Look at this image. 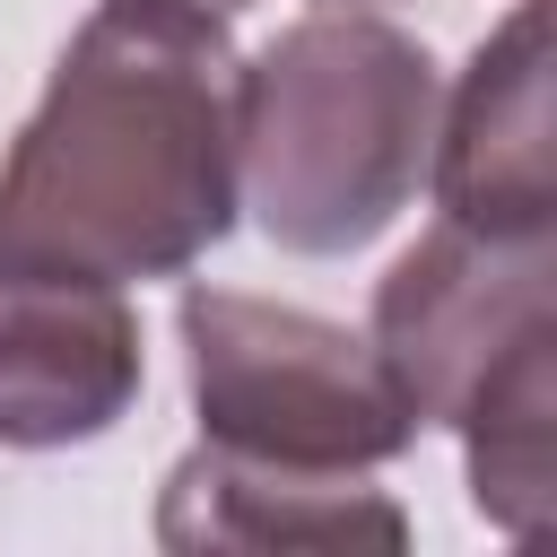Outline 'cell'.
I'll return each mask as SVG.
<instances>
[{"instance_id":"obj_6","label":"cell","mask_w":557,"mask_h":557,"mask_svg":"<svg viewBox=\"0 0 557 557\" xmlns=\"http://www.w3.org/2000/svg\"><path fill=\"white\" fill-rule=\"evenodd\" d=\"M157 548L174 557H400L409 513L357 470H296L226 444H191L157 496Z\"/></svg>"},{"instance_id":"obj_3","label":"cell","mask_w":557,"mask_h":557,"mask_svg":"<svg viewBox=\"0 0 557 557\" xmlns=\"http://www.w3.org/2000/svg\"><path fill=\"white\" fill-rule=\"evenodd\" d=\"M183 366H191V418L200 444L296 461V470H374L418 444V418L374 357L331 313L235 296V287H191L174 305Z\"/></svg>"},{"instance_id":"obj_8","label":"cell","mask_w":557,"mask_h":557,"mask_svg":"<svg viewBox=\"0 0 557 557\" xmlns=\"http://www.w3.org/2000/svg\"><path fill=\"white\" fill-rule=\"evenodd\" d=\"M191 9H209V17H235V9H252V0H191Z\"/></svg>"},{"instance_id":"obj_5","label":"cell","mask_w":557,"mask_h":557,"mask_svg":"<svg viewBox=\"0 0 557 557\" xmlns=\"http://www.w3.org/2000/svg\"><path fill=\"white\" fill-rule=\"evenodd\" d=\"M139 313L96 278L0 270V444L61 453L96 444L139 400Z\"/></svg>"},{"instance_id":"obj_4","label":"cell","mask_w":557,"mask_h":557,"mask_svg":"<svg viewBox=\"0 0 557 557\" xmlns=\"http://www.w3.org/2000/svg\"><path fill=\"white\" fill-rule=\"evenodd\" d=\"M557 348V235L435 226L374 287V357L392 366L418 426H461V409L522 357Z\"/></svg>"},{"instance_id":"obj_2","label":"cell","mask_w":557,"mask_h":557,"mask_svg":"<svg viewBox=\"0 0 557 557\" xmlns=\"http://www.w3.org/2000/svg\"><path fill=\"white\" fill-rule=\"evenodd\" d=\"M435 61L392 17L313 9L235 61V200L278 252H366L435 148Z\"/></svg>"},{"instance_id":"obj_7","label":"cell","mask_w":557,"mask_h":557,"mask_svg":"<svg viewBox=\"0 0 557 557\" xmlns=\"http://www.w3.org/2000/svg\"><path fill=\"white\" fill-rule=\"evenodd\" d=\"M435 209L479 235H557L548 157V0H522L435 104Z\"/></svg>"},{"instance_id":"obj_1","label":"cell","mask_w":557,"mask_h":557,"mask_svg":"<svg viewBox=\"0 0 557 557\" xmlns=\"http://www.w3.org/2000/svg\"><path fill=\"white\" fill-rule=\"evenodd\" d=\"M235 44L191 0H104L0 157V270L174 278L235 235Z\"/></svg>"}]
</instances>
